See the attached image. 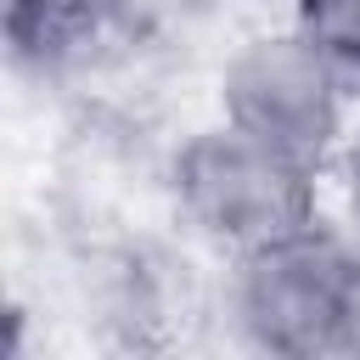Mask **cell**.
Segmentation results:
<instances>
[{"label": "cell", "mask_w": 360, "mask_h": 360, "mask_svg": "<svg viewBox=\"0 0 360 360\" xmlns=\"http://www.w3.org/2000/svg\"><path fill=\"white\" fill-rule=\"evenodd\" d=\"M225 309L259 354H360V248L309 219L231 259Z\"/></svg>", "instance_id": "1"}, {"label": "cell", "mask_w": 360, "mask_h": 360, "mask_svg": "<svg viewBox=\"0 0 360 360\" xmlns=\"http://www.w3.org/2000/svg\"><path fill=\"white\" fill-rule=\"evenodd\" d=\"M315 174H321L315 163H304L225 118L197 129L169 158V191H174L180 219L202 242L225 248L231 259L321 219Z\"/></svg>", "instance_id": "2"}, {"label": "cell", "mask_w": 360, "mask_h": 360, "mask_svg": "<svg viewBox=\"0 0 360 360\" xmlns=\"http://www.w3.org/2000/svg\"><path fill=\"white\" fill-rule=\"evenodd\" d=\"M349 96V79L298 28L242 39L219 73V118L315 169L338 152Z\"/></svg>", "instance_id": "3"}, {"label": "cell", "mask_w": 360, "mask_h": 360, "mask_svg": "<svg viewBox=\"0 0 360 360\" xmlns=\"http://www.w3.org/2000/svg\"><path fill=\"white\" fill-rule=\"evenodd\" d=\"M112 0H6V45L28 73H62L101 45Z\"/></svg>", "instance_id": "4"}, {"label": "cell", "mask_w": 360, "mask_h": 360, "mask_svg": "<svg viewBox=\"0 0 360 360\" xmlns=\"http://www.w3.org/2000/svg\"><path fill=\"white\" fill-rule=\"evenodd\" d=\"M292 28L360 96V0H292Z\"/></svg>", "instance_id": "5"}, {"label": "cell", "mask_w": 360, "mask_h": 360, "mask_svg": "<svg viewBox=\"0 0 360 360\" xmlns=\"http://www.w3.org/2000/svg\"><path fill=\"white\" fill-rule=\"evenodd\" d=\"M338 169H343V191H349V202H354V214H360V135L338 152Z\"/></svg>", "instance_id": "6"}]
</instances>
